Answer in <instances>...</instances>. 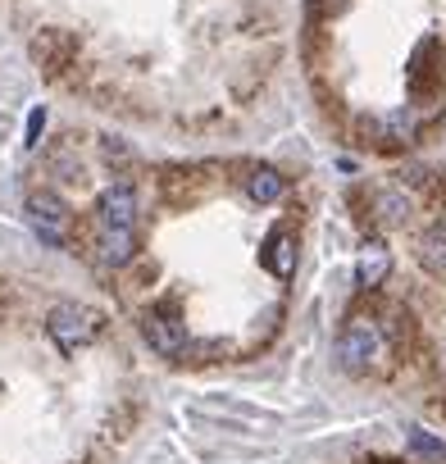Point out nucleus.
Wrapping results in <instances>:
<instances>
[{"instance_id": "obj_1", "label": "nucleus", "mask_w": 446, "mask_h": 464, "mask_svg": "<svg viewBox=\"0 0 446 464\" xmlns=\"http://www.w3.org/2000/svg\"><path fill=\"white\" fill-rule=\"evenodd\" d=\"M46 333H51V342H55L64 355H78V351H87V346L105 333V314H101L96 305L64 301V305H55V310L46 314Z\"/></svg>"}, {"instance_id": "obj_2", "label": "nucleus", "mask_w": 446, "mask_h": 464, "mask_svg": "<svg viewBox=\"0 0 446 464\" xmlns=\"http://www.w3.org/2000/svg\"><path fill=\"white\" fill-rule=\"evenodd\" d=\"M373 360H378V324L364 319V314L346 319V328L337 333V364L351 378H360V373L373 369Z\"/></svg>"}, {"instance_id": "obj_3", "label": "nucleus", "mask_w": 446, "mask_h": 464, "mask_svg": "<svg viewBox=\"0 0 446 464\" xmlns=\"http://www.w3.org/2000/svg\"><path fill=\"white\" fill-rule=\"evenodd\" d=\"M28 223L46 246H64V232H69V205L55 191H33L28 196Z\"/></svg>"}, {"instance_id": "obj_4", "label": "nucleus", "mask_w": 446, "mask_h": 464, "mask_svg": "<svg viewBox=\"0 0 446 464\" xmlns=\"http://www.w3.org/2000/svg\"><path fill=\"white\" fill-rule=\"evenodd\" d=\"M141 337L150 342V351H160V355H178V351L187 346V324H182L178 310L164 301V305H150V310L141 314Z\"/></svg>"}, {"instance_id": "obj_5", "label": "nucleus", "mask_w": 446, "mask_h": 464, "mask_svg": "<svg viewBox=\"0 0 446 464\" xmlns=\"http://www.w3.org/2000/svg\"><path fill=\"white\" fill-rule=\"evenodd\" d=\"M96 214H101V227H132L137 223V191L128 182L105 187L96 200Z\"/></svg>"}, {"instance_id": "obj_6", "label": "nucleus", "mask_w": 446, "mask_h": 464, "mask_svg": "<svg viewBox=\"0 0 446 464\" xmlns=\"http://www.w3.org/2000/svg\"><path fill=\"white\" fill-rule=\"evenodd\" d=\"M260 265L274 274V278H292L296 274V237L287 227H274L265 246H260Z\"/></svg>"}, {"instance_id": "obj_7", "label": "nucleus", "mask_w": 446, "mask_h": 464, "mask_svg": "<svg viewBox=\"0 0 446 464\" xmlns=\"http://www.w3.org/2000/svg\"><path fill=\"white\" fill-rule=\"evenodd\" d=\"M387 274H392V251H387V242H364L360 246V260H355V283L364 287V292H373V287H383L387 283Z\"/></svg>"}, {"instance_id": "obj_8", "label": "nucleus", "mask_w": 446, "mask_h": 464, "mask_svg": "<svg viewBox=\"0 0 446 464\" xmlns=\"http://www.w3.org/2000/svg\"><path fill=\"white\" fill-rule=\"evenodd\" d=\"M96 256H101V265H110V269L132 265V256H137V227H101Z\"/></svg>"}, {"instance_id": "obj_9", "label": "nucleus", "mask_w": 446, "mask_h": 464, "mask_svg": "<svg viewBox=\"0 0 446 464\" xmlns=\"http://www.w3.org/2000/svg\"><path fill=\"white\" fill-rule=\"evenodd\" d=\"M414 256H419L423 274L446 278V218H437V223H428V227L419 232V246H414Z\"/></svg>"}, {"instance_id": "obj_10", "label": "nucleus", "mask_w": 446, "mask_h": 464, "mask_svg": "<svg viewBox=\"0 0 446 464\" xmlns=\"http://www.w3.org/2000/svg\"><path fill=\"white\" fill-rule=\"evenodd\" d=\"M283 191H287V182H283L278 169H269V164L251 169V178H247V196H251L256 205H274V200H283Z\"/></svg>"}, {"instance_id": "obj_11", "label": "nucleus", "mask_w": 446, "mask_h": 464, "mask_svg": "<svg viewBox=\"0 0 446 464\" xmlns=\"http://www.w3.org/2000/svg\"><path fill=\"white\" fill-rule=\"evenodd\" d=\"M373 128L383 132V141H387V146H401V141H410V137H414V114H410V110H392V114L373 119Z\"/></svg>"}, {"instance_id": "obj_12", "label": "nucleus", "mask_w": 446, "mask_h": 464, "mask_svg": "<svg viewBox=\"0 0 446 464\" xmlns=\"http://www.w3.org/2000/svg\"><path fill=\"white\" fill-rule=\"evenodd\" d=\"M373 205H378V218L383 223H405L410 218V196H401V191H378Z\"/></svg>"}, {"instance_id": "obj_13", "label": "nucleus", "mask_w": 446, "mask_h": 464, "mask_svg": "<svg viewBox=\"0 0 446 464\" xmlns=\"http://www.w3.org/2000/svg\"><path fill=\"white\" fill-rule=\"evenodd\" d=\"M405 446H410L414 455H437V459L446 455V441L432 437V432H423V428H410V432H405Z\"/></svg>"}, {"instance_id": "obj_14", "label": "nucleus", "mask_w": 446, "mask_h": 464, "mask_svg": "<svg viewBox=\"0 0 446 464\" xmlns=\"http://www.w3.org/2000/svg\"><path fill=\"white\" fill-rule=\"evenodd\" d=\"M42 128H46V110H33V114H28V137H24V141L37 146V141H42Z\"/></svg>"}, {"instance_id": "obj_15", "label": "nucleus", "mask_w": 446, "mask_h": 464, "mask_svg": "<svg viewBox=\"0 0 446 464\" xmlns=\"http://www.w3.org/2000/svg\"><path fill=\"white\" fill-rule=\"evenodd\" d=\"M364 464H392V459H364Z\"/></svg>"}]
</instances>
